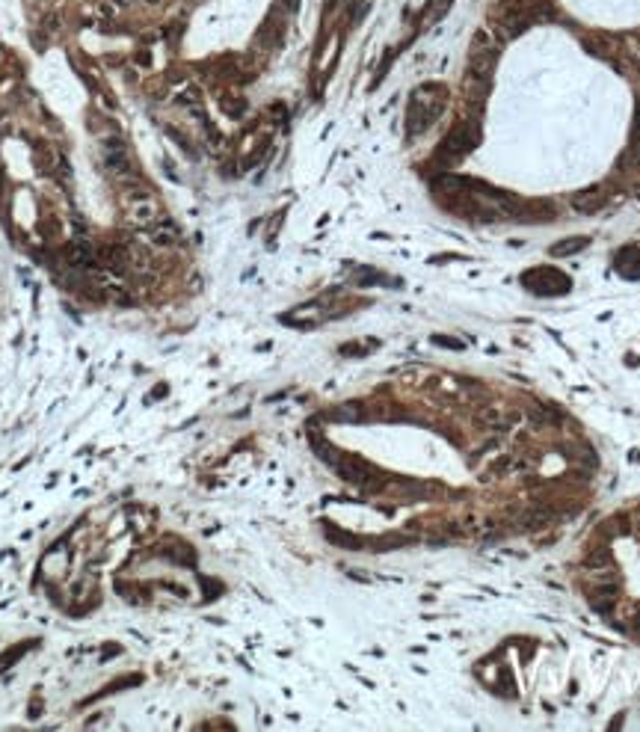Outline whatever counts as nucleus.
<instances>
[{"instance_id":"1","label":"nucleus","mask_w":640,"mask_h":732,"mask_svg":"<svg viewBox=\"0 0 640 732\" xmlns=\"http://www.w3.org/2000/svg\"><path fill=\"white\" fill-rule=\"evenodd\" d=\"M448 104V92L445 87H421L415 95H412V104H409V116H407V125H409V134H421V131H427L436 119H439V113L445 110Z\"/></svg>"},{"instance_id":"8","label":"nucleus","mask_w":640,"mask_h":732,"mask_svg":"<svg viewBox=\"0 0 640 732\" xmlns=\"http://www.w3.org/2000/svg\"><path fill=\"white\" fill-rule=\"evenodd\" d=\"M131 220L137 223V226H148V223H155V220H158V205L151 202L148 196H140L137 202L131 205Z\"/></svg>"},{"instance_id":"13","label":"nucleus","mask_w":640,"mask_h":732,"mask_svg":"<svg viewBox=\"0 0 640 732\" xmlns=\"http://www.w3.org/2000/svg\"><path fill=\"white\" fill-rule=\"evenodd\" d=\"M175 238H178V231H175L172 223H163V228L160 226L155 228V240L158 243H175Z\"/></svg>"},{"instance_id":"10","label":"nucleus","mask_w":640,"mask_h":732,"mask_svg":"<svg viewBox=\"0 0 640 732\" xmlns=\"http://www.w3.org/2000/svg\"><path fill=\"white\" fill-rule=\"evenodd\" d=\"M587 243H590V238H569V240H561V243H554V246L548 249V255H551V258L575 255V253H581V249H587Z\"/></svg>"},{"instance_id":"12","label":"nucleus","mask_w":640,"mask_h":732,"mask_svg":"<svg viewBox=\"0 0 640 732\" xmlns=\"http://www.w3.org/2000/svg\"><path fill=\"white\" fill-rule=\"evenodd\" d=\"M478 418H480L486 427H492V430H507V424H504V415H501L498 406H483V409L478 412Z\"/></svg>"},{"instance_id":"2","label":"nucleus","mask_w":640,"mask_h":732,"mask_svg":"<svg viewBox=\"0 0 640 732\" xmlns=\"http://www.w3.org/2000/svg\"><path fill=\"white\" fill-rule=\"evenodd\" d=\"M478 140H480V128H478L475 122H460V125L445 137V143H442V148H439V157H442L448 166L460 163V160L471 152V148L478 145Z\"/></svg>"},{"instance_id":"15","label":"nucleus","mask_w":640,"mask_h":732,"mask_svg":"<svg viewBox=\"0 0 640 732\" xmlns=\"http://www.w3.org/2000/svg\"><path fill=\"white\" fill-rule=\"evenodd\" d=\"M433 344H439V347H448V350H463V341L460 338H445V336H436L433 338Z\"/></svg>"},{"instance_id":"6","label":"nucleus","mask_w":640,"mask_h":732,"mask_svg":"<svg viewBox=\"0 0 640 732\" xmlns=\"http://www.w3.org/2000/svg\"><path fill=\"white\" fill-rule=\"evenodd\" d=\"M605 202H608V196H605L602 187H584L578 193H572V199H569V205L578 214H596L605 208Z\"/></svg>"},{"instance_id":"3","label":"nucleus","mask_w":640,"mask_h":732,"mask_svg":"<svg viewBox=\"0 0 640 732\" xmlns=\"http://www.w3.org/2000/svg\"><path fill=\"white\" fill-rule=\"evenodd\" d=\"M522 285L534 294H540V296H561V294L569 291L572 282L558 267H534L528 273H522Z\"/></svg>"},{"instance_id":"9","label":"nucleus","mask_w":640,"mask_h":732,"mask_svg":"<svg viewBox=\"0 0 640 732\" xmlns=\"http://www.w3.org/2000/svg\"><path fill=\"white\" fill-rule=\"evenodd\" d=\"M617 602V584H605V587H596L593 596H590V605L599 611V614H608Z\"/></svg>"},{"instance_id":"5","label":"nucleus","mask_w":640,"mask_h":732,"mask_svg":"<svg viewBox=\"0 0 640 732\" xmlns=\"http://www.w3.org/2000/svg\"><path fill=\"white\" fill-rule=\"evenodd\" d=\"M104 163H107V170H110L116 178H131V175H133L122 140H104Z\"/></svg>"},{"instance_id":"11","label":"nucleus","mask_w":640,"mask_h":732,"mask_svg":"<svg viewBox=\"0 0 640 732\" xmlns=\"http://www.w3.org/2000/svg\"><path fill=\"white\" fill-rule=\"evenodd\" d=\"M587 570H596V567H611V548L608 545H593L590 552L584 558Z\"/></svg>"},{"instance_id":"4","label":"nucleus","mask_w":640,"mask_h":732,"mask_svg":"<svg viewBox=\"0 0 640 732\" xmlns=\"http://www.w3.org/2000/svg\"><path fill=\"white\" fill-rule=\"evenodd\" d=\"M498 48H501L498 39H490L486 33H478L475 42H471V51H468V74L490 80L495 72V62H498Z\"/></svg>"},{"instance_id":"7","label":"nucleus","mask_w":640,"mask_h":732,"mask_svg":"<svg viewBox=\"0 0 640 732\" xmlns=\"http://www.w3.org/2000/svg\"><path fill=\"white\" fill-rule=\"evenodd\" d=\"M551 519H554V513L548 510V507H531V510H525V513H519V531H543V528H548L551 525Z\"/></svg>"},{"instance_id":"14","label":"nucleus","mask_w":640,"mask_h":732,"mask_svg":"<svg viewBox=\"0 0 640 732\" xmlns=\"http://www.w3.org/2000/svg\"><path fill=\"white\" fill-rule=\"evenodd\" d=\"M448 4L451 0H433V9H427V21H439L448 9Z\"/></svg>"}]
</instances>
